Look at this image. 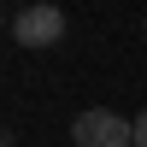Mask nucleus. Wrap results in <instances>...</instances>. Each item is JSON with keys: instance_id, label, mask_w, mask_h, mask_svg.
Listing matches in <instances>:
<instances>
[{"instance_id": "f257e3e1", "label": "nucleus", "mask_w": 147, "mask_h": 147, "mask_svg": "<svg viewBox=\"0 0 147 147\" xmlns=\"http://www.w3.org/2000/svg\"><path fill=\"white\" fill-rule=\"evenodd\" d=\"M71 141L77 147H136V124H124V118L106 112V106H88V112H77V124H71Z\"/></svg>"}, {"instance_id": "f03ea898", "label": "nucleus", "mask_w": 147, "mask_h": 147, "mask_svg": "<svg viewBox=\"0 0 147 147\" xmlns=\"http://www.w3.org/2000/svg\"><path fill=\"white\" fill-rule=\"evenodd\" d=\"M12 41H18V47H35V53H41V47H53V41H65V12L47 6V0L12 12Z\"/></svg>"}, {"instance_id": "7ed1b4c3", "label": "nucleus", "mask_w": 147, "mask_h": 147, "mask_svg": "<svg viewBox=\"0 0 147 147\" xmlns=\"http://www.w3.org/2000/svg\"><path fill=\"white\" fill-rule=\"evenodd\" d=\"M136 147H147V112L136 118Z\"/></svg>"}]
</instances>
